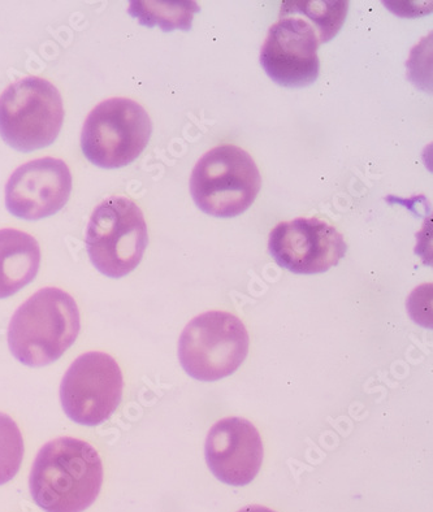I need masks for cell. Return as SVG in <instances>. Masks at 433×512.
Instances as JSON below:
<instances>
[{
  "label": "cell",
  "instance_id": "cell-1",
  "mask_svg": "<svg viewBox=\"0 0 433 512\" xmlns=\"http://www.w3.org/2000/svg\"><path fill=\"white\" fill-rule=\"evenodd\" d=\"M102 484L98 451L72 437L47 442L29 477L33 501L45 512H84L97 500Z\"/></svg>",
  "mask_w": 433,
  "mask_h": 512
},
{
  "label": "cell",
  "instance_id": "cell-2",
  "mask_svg": "<svg viewBox=\"0 0 433 512\" xmlns=\"http://www.w3.org/2000/svg\"><path fill=\"white\" fill-rule=\"evenodd\" d=\"M80 328L75 299L62 289L45 288L17 308L8 327V346L24 366L45 367L75 344Z\"/></svg>",
  "mask_w": 433,
  "mask_h": 512
},
{
  "label": "cell",
  "instance_id": "cell-10",
  "mask_svg": "<svg viewBox=\"0 0 433 512\" xmlns=\"http://www.w3.org/2000/svg\"><path fill=\"white\" fill-rule=\"evenodd\" d=\"M318 34L300 16H283L268 30L261 64L268 77L284 88H306L319 77Z\"/></svg>",
  "mask_w": 433,
  "mask_h": 512
},
{
  "label": "cell",
  "instance_id": "cell-7",
  "mask_svg": "<svg viewBox=\"0 0 433 512\" xmlns=\"http://www.w3.org/2000/svg\"><path fill=\"white\" fill-rule=\"evenodd\" d=\"M153 124L145 108L127 98H111L90 112L81 133L82 153L99 168L129 166L146 149Z\"/></svg>",
  "mask_w": 433,
  "mask_h": 512
},
{
  "label": "cell",
  "instance_id": "cell-5",
  "mask_svg": "<svg viewBox=\"0 0 433 512\" xmlns=\"http://www.w3.org/2000/svg\"><path fill=\"white\" fill-rule=\"evenodd\" d=\"M149 242L141 208L125 197H112L95 207L85 245L102 275L121 279L141 263Z\"/></svg>",
  "mask_w": 433,
  "mask_h": 512
},
{
  "label": "cell",
  "instance_id": "cell-17",
  "mask_svg": "<svg viewBox=\"0 0 433 512\" xmlns=\"http://www.w3.org/2000/svg\"><path fill=\"white\" fill-rule=\"evenodd\" d=\"M238 512H276L263 506H246Z\"/></svg>",
  "mask_w": 433,
  "mask_h": 512
},
{
  "label": "cell",
  "instance_id": "cell-3",
  "mask_svg": "<svg viewBox=\"0 0 433 512\" xmlns=\"http://www.w3.org/2000/svg\"><path fill=\"white\" fill-rule=\"evenodd\" d=\"M262 177L241 147L222 145L198 160L190 177V193L199 210L215 218L244 214L257 199Z\"/></svg>",
  "mask_w": 433,
  "mask_h": 512
},
{
  "label": "cell",
  "instance_id": "cell-6",
  "mask_svg": "<svg viewBox=\"0 0 433 512\" xmlns=\"http://www.w3.org/2000/svg\"><path fill=\"white\" fill-rule=\"evenodd\" d=\"M248 329L237 316L210 311L186 325L179 341L181 366L205 383L233 375L249 354Z\"/></svg>",
  "mask_w": 433,
  "mask_h": 512
},
{
  "label": "cell",
  "instance_id": "cell-14",
  "mask_svg": "<svg viewBox=\"0 0 433 512\" xmlns=\"http://www.w3.org/2000/svg\"><path fill=\"white\" fill-rule=\"evenodd\" d=\"M201 11L196 2H131L128 13L138 23L153 28L159 26L163 32L192 29L193 17Z\"/></svg>",
  "mask_w": 433,
  "mask_h": 512
},
{
  "label": "cell",
  "instance_id": "cell-9",
  "mask_svg": "<svg viewBox=\"0 0 433 512\" xmlns=\"http://www.w3.org/2000/svg\"><path fill=\"white\" fill-rule=\"evenodd\" d=\"M268 250L280 267L296 275H318L336 267L348 246L344 236L327 221L298 218L277 224Z\"/></svg>",
  "mask_w": 433,
  "mask_h": 512
},
{
  "label": "cell",
  "instance_id": "cell-15",
  "mask_svg": "<svg viewBox=\"0 0 433 512\" xmlns=\"http://www.w3.org/2000/svg\"><path fill=\"white\" fill-rule=\"evenodd\" d=\"M348 11V2H285L281 17L300 15L315 24L319 42L326 43L339 33Z\"/></svg>",
  "mask_w": 433,
  "mask_h": 512
},
{
  "label": "cell",
  "instance_id": "cell-13",
  "mask_svg": "<svg viewBox=\"0 0 433 512\" xmlns=\"http://www.w3.org/2000/svg\"><path fill=\"white\" fill-rule=\"evenodd\" d=\"M41 249L36 238L17 229L0 231V299L12 297L36 279Z\"/></svg>",
  "mask_w": 433,
  "mask_h": 512
},
{
  "label": "cell",
  "instance_id": "cell-8",
  "mask_svg": "<svg viewBox=\"0 0 433 512\" xmlns=\"http://www.w3.org/2000/svg\"><path fill=\"white\" fill-rule=\"evenodd\" d=\"M119 364L106 353L90 351L71 364L60 385V401L73 422L97 427L110 419L123 398Z\"/></svg>",
  "mask_w": 433,
  "mask_h": 512
},
{
  "label": "cell",
  "instance_id": "cell-11",
  "mask_svg": "<svg viewBox=\"0 0 433 512\" xmlns=\"http://www.w3.org/2000/svg\"><path fill=\"white\" fill-rule=\"evenodd\" d=\"M72 193V173L63 160L42 158L16 169L6 185V206L16 218L36 221L62 210Z\"/></svg>",
  "mask_w": 433,
  "mask_h": 512
},
{
  "label": "cell",
  "instance_id": "cell-12",
  "mask_svg": "<svg viewBox=\"0 0 433 512\" xmlns=\"http://www.w3.org/2000/svg\"><path fill=\"white\" fill-rule=\"evenodd\" d=\"M206 461L216 479L231 487H245L257 477L263 463V442L249 420L227 418L210 429Z\"/></svg>",
  "mask_w": 433,
  "mask_h": 512
},
{
  "label": "cell",
  "instance_id": "cell-16",
  "mask_svg": "<svg viewBox=\"0 0 433 512\" xmlns=\"http://www.w3.org/2000/svg\"><path fill=\"white\" fill-rule=\"evenodd\" d=\"M24 458V440L17 424L0 412V485L10 483Z\"/></svg>",
  "mask_w": 433,
  "mask_h": 512
},
{
  "label": "cell",
  "instance_id": "cell-4",
  "mask_svg": "<svg viewBox=\"0 0 433 512\" xmlns=\"http://www.w3.org/2000/svg\"><path fill=\"white\" fill-rule=\"evenodd\" d=\"M63 121L62 95L43 78H23L0 95V136L21 153L53 145Z\"/></svg>",
  "mask_w": 433,
  "mask_h": 512
}]
</instances>
